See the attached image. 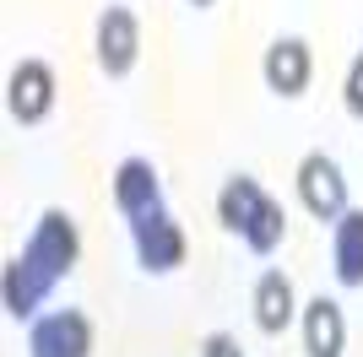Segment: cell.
I'll return each instance as SVG.
<instances>
[{"label":"cell","instance_id":"obj_1","mask_svg":"<svg viewBox=\"0 0 363 357\" xmlns=\"http://www.w3.org/2000/svg\"><path fill=\"white\" fill-rule=\"evenodd\" d=\"M217 222L233 238H244L250 254H277L282 238H288V211L277 206L272 195H266V184L250 178V174H233L217 190Z\"/></svg>","mask_w":363,"mask_h":357},{"label":"cell","instance_id":"obj_2","mask_svg":"<svg viewBox=\"0 0 363 357\" xmlns=\"http://www.w3.org/2000/svg\"><path fill=\"white\" fill-rule=\"evenodd\" d=\"M22 254H28L33 266L44 271L49 282L60 287L65 276L76 271V260H82V233H76V217L65 206H44L38 211V222H33L28 244H22Z\"/></svg>","mask_w":363,"mask_h":357},{"label":"cell","instance_id":"obj_3","mask_svg":"<svg viewBox=\"0 0 363 357\" xmlns=\"http://www.w3.org/2000/svg\"><path fill=\"white\" fill-rule=\"evenodd\" d=\"M130 249H136V266L147 271V276H168V271L184 266L190 238H184V227H179L174 211L157 206V211H147V217L130 222Z\"/></svg>","mask_w":363,"mask_h":357},{"label":"cell","instance_id":"obj_4","mask_svg":"<svg viewBox=\"0 0 363 357\" xmlns=\"http://www.w3.org/2000/svg\"><path fill=\"white\" fill-rule=\"evenodd\" d=\"M55 98H60V81H55L49 60H22L6 76V108H11L16 125H44L55 114Z\"/></svg>","mask_w":363,"mask_h":357},{"label":"cell","instance_id":"obj_5","mask_svg":"<svg viewBox=\"0 0 363 357\" xmlns=\"http://www.w3.org/2000/svg\"><path fill=\"white\" fill-rule=\"evenodd\" d=\"M293 184H298V200L315 222H336V217L347 211V174H342L336 157H325V152H309L298 163V174H293Z\"/></svg>","mask_w":363,"mask_h":357},{"label":"cell","instance_id":"obj_6","mask_svg":"<svg viewBox=\"0 0 363 357\" xmlns=\"http://www.w3.org/2000/svg\"><path fill=\"white\" fill-rule=\"evenodd\" d=\"M92 49H98V71L104 76H130L141 60V22L130 6H104L98 16V33H92Z\"/></svg>","mask_w":363,"mask_h":357},{"label":"cell","instance_id":"obj_7","mask_svg":"<svg viewBox=\"0 0 363 357\" xmlns=\"http://www.w3.org/2000/svg\"><path fill=\"white\" fill-rule=\"evenodd\" d=\"M28 357H92V319L82 309H55L28 325Z\"/></svg>","mask_w":363,"mask_h":357},{"label":"cell","instance_id":"obj_8","mask_svg":"<svg viewBox=\"0 0 363 357\" xmlns=\"http://www.w3.org/2000/svg\"><path fill=\"white\" fill-rule=\"evenodd\" d=\"M260 76H266V87L277 98H303L309 81H315V49L303 44V38H277L260 60Z\"/></svg>","mask_w":363,"mask_h":357},{"label":"cell","instance_id":"obj_9","mask_svg":"<svg viewBox=\"0 0 363 357\" xmlns=\"http://www.w3.org/2000/svg\"><path fill=\"white\" fill-rule=\"evenodd\" d=\"M49 293H55V282L33 266L28 254H11V260H6V271H0V298H6V314H11L16 325H33Z\"/></svg>","mask_w":363,"mask_h":357},{"label":"cell","instance_id":"obj_10","mask_svg":"<svg viewBox=\"0 0 363 357\" xmlns=\"http://www.w3.org/2000/svg\"><path fill=\"white\" fill-rule=\"evenodd\" d=\"M163 206V178H157V168L147 163V157H125L120 168H114V211H120L125 222H136V217H147V211Z\"/></svg>","mask_w":363,"mask_h":357},{"label":"cell","instance_id":"obj_11","mask_svg":"<svg viewBox=\"0 0 363 357\" xmlns=\"http://www.w3.org/2000/svg\"><path fill=\"white\" fill-rule=\"evenodd\" d=\"M250 309H255V330L260 336H282V330L298 319V293H293L288 271H260L255 293H250Z\"/></svg>","mask_w":363,"mask_h":357},{"label":"cell","instance_id":"obj_12","mask_svg":"<svg viewBox=\"0 0 363 357\" xmlns=\"http://www.w3.org/2000/svg\"><path fill=\"white\" fill-rule=\"evenodd\" d=\"M298 325H303V352L309 357H342L347 352V319H342V303L336 298H309L298 314Z\"/></svg>","mask_w":363,"mask_h":357},{"label":"cell","instance_id":"obj_13","mask_svg":"<svg viewBox=\"0 0 363 357\" xmlns=\"http://www.w3.org/2000/svg\"><path fill=\"white\" fill-rule=\"evenodd\" d=\"M331 276L342 287H363V206H347L331 222Z\"/></svg>","mask_w":363,"mask_h":357},{"label":"cell","instance_id":"obj_14","mask_svg":"<svg viewBox=\"0 0 363 357\" xmlns=\"http://www.w3.org/2000/svg\"><path fill=\"white\" fill-rule=\"evenodd\" d=\"M342 108H347L352 119H363V49L352 55V65H347V81H342Z\"/></svg>","mask_w":363,"mask_h":357},{"label":"cell","instance_id":"obj_15","mask_svg":"<svg viewBox=\"0 0 363 357\" xmlns=\"http://www.w3.org/2000/svg\"><path fill=\"white\" fill-rule=\"evenodd\" d=\"M201 357H244V346L228 336V330H212L206 341H201Z\"/></svg>","mask_w":363,"mask_h":357},{"label":"cell","instance_id":"obj_16","mask_svg":"<svg viewBox=\"0 0 363 357\" xmlns=\"http://www.w3.org/2000/svg\"><path fill=\"white\" fill-rule=\"evenodd\" d=\"M190 6H196V11H201V6H217V0H190Z\"/></svg>","mask_w":363,"mask_h":357}]
</instances>
